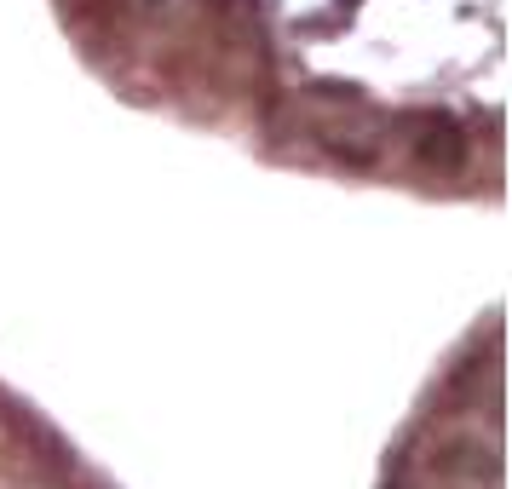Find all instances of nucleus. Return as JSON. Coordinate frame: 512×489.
Listing matches in <instances>:
<instances>
[{
  "label": "nucleus",
  "mask_w": 512,
  "mask_h": 489,
  "mask_svg": "<svg viewBox=\"0 0 512 489\" xmlns=\"http://www.w3.org/2000/svg\"><path fill=\"white\" fill-rule=\"evenodd\" d=\"M420 133H426V139H420V156H426V162H455V156H461V139H455V127H449V121H420Z\"/></svg>",
  "instance_id": "1"
},
{
  "label": "nucleus",
  "mask_w": 512,
  "mask_h": 489,
  "mask_svg": "<svg viewBox=\"0 0 512 489\" xmlns=\"http://www.w3.org/2000/svg\"><path fill=\"white\" fill-rule=\"evenodd\" d=\"M144 6H167V0H144Z\"/></svg>",
  "instance_id": "2"
}]
</instances>
